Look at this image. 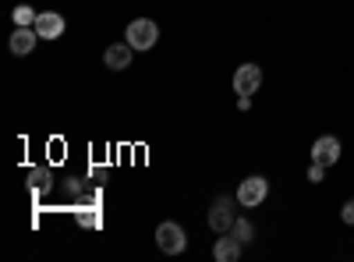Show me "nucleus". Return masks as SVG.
<instances>
[{
	"mask_svg": "<svg viewBox=\"0 0 354 262\" xmlns=\"http://www.w3.org/2000/svg\"><path fill=\"white\" fill-rule=\"evenodd\" d=\"M131 46H128V39L124 43H113V46H106L103 50V64L110 68V71H124V68H131Z\"/></svg>",
	"mask_w": 354,
	"mask_h": 262,
	"instance_id": "obj_11",
	"label": "nucleus"
},
{
	"mask_svg": "<svg viewBox=\"0 0 354 262\" xmlns=\"http://www.w3.org/2000/svg\"><path fill=\"white\" fill-rule=\"evenodd\" d=\"M259 85H262V68L259 64H241L238 71H234V93L238 96H255L259 93Z\"/></svg>",
	"mask_w": 354,
	"mask_h": 262,
	"instance_id": "obj_4",
	"label": "nucleus"
},
{
	"mask_svg": "<svg viewBox=\"0 0 354 262\" xmlns=\"http://www.w3.org/2000/svg\"><path fill=\"white\" fill-rule=\"evenodd\" d=\"M241 248H245V245H241V241L227 230V234H216L213 259H216V262H238V259H241Z\"/></svg>",
	"mask_w": 354,
	"mask_h": 262,
	"instance_id": "obj_10",
	"label": "nucleus"
},
{
	"mask_svg": "<svg viewBox=\"0 0 354 262\" xmlns=\"http://www.w3.org/2000/svg\"><path fill=\"white\" fill-rule=\"evenodd\" d=\"M36 43H39V32L32 25H15V32H11V39H8V50L15 53V57H28L36 50Z\"/></svg>",
	"mask_w": 354,
	"mask_h": 262,
	"instance_id": "obj_7",
	"label": "nucleus"
},
{
	"mask_svg": "<svg viewBox=\"0 0 354 262\" xmlns=\"http://www.w3.org/2000/svg\"><path fill=\"white\" fill-rule=\"evenodd\" d=\"M124 39H128L131 50H153L156 39H160V25H156L153 18H135V21H128V28H124Z\"/></svg>",
	"mask_w": 354,
	"mask_h": 262,
	"instance_id": "obj_1",
	"label": "nucleus"
},
{
	"mask_svg": "<svg viewBox=\"0 0 354 262\" xmlns=\"http://www.w3.org/2000/svg\"><path fill=\"white\" fill-rule=\"evenodd\" d=\"M340 220H344L347 227H354V198H347V202H344V209H340Z\"/></svg>",
	"mask_w": 354,
	"mask_h": 262,
	"instance_id": "obj_16",
	"label": "nucleus"
},
{
	"mask_svg": "<svg viewBox=\"0 0 354 262\" xmlns=\"http://www.w3.org/2000/svg\"><path fill=\"white\" fill-rule=\"evenodd\" d=\"M36 32H39V39H46V43H53V39H61L64 36V28H68V21H64V15H57V11H39V18H36Z\"/></svg>",
	"mask_w": 354,
	"mask_h": 262,
	"instance_id": "obj_6",
	"label": "nucleus"
},
{
	"mask_svg": "<svg viewBox=\"0 0 354 262\" xmlns=\"http://www.w3.org/2000/svg\"><path fill=\"white\" fill-rule=\"evenodd\" d=\"M11 18H15V25H36L39 11H32V8H28V4H18V8L11 11Z\"/></svg>",
	"mask_w": 354,
	"mask_h": 262,
	"instance_id": "obj_14",
	"label": "nucleus"
},
{
	"mask_svg": "<svg viewBox=\"0 0 354 262\" xmlns=\"http://www.w3.org/2000/svg\"><path fill=\"white\" fill-rule=\"evenodd\" d=\"M266 195H270V181H266L262 174H252V178H245V181L238 185V191H234V202H238V206H245V209H255V206H262V202H266Z\"/></svg>",
	"mask_w": 354,
	"mask_h": 262,
	"instance_id": "obj_3",
	"label": "nucleus"
},
{
	"mask_svg": "<svg viewBox=\"0 0 354 262\" xmlns=\"http://www.w3.org/2000/svg\"><path fill=\"white\" fill-rule=\"evenodd\" d=\"M230 234H234V238H238L241 245H248V241L255 238V227H252L248 220H234V227H230Z\"/></svg>",
	"mask_w": 354,
	"mask_h": 262,
	"instance_id": "obj_13",
	"label": "nucleus"
},
{
	"mask_svg": "<svg viewBox=\"0 0 354 262\" xmlns=\"http://www.w3.org/2000/svg\"><path fill=\"white\" fill-rule=\"evenodd\" d=\"M337 160H340V138L322 135V138L312 142V163H319V167H337Z\"/></svg>",
	"mask_w": 354,
	"mask_h": 262,
	"instance_id": "obj_5",
	"label": "nucleus"
},
{
	"mask_svg": "<svg viewBox=\"0 0 354 262\" xmlns=\"http://www.w3.org/2000/svg\"><path fill=\"white\" fill-rule=\"evenodd\" d=\"M238 110H252V96H238Z\"/></svg>",
	"mask_w": 354,
	"mask_h": 262,
	"instance_id": "obj_17",
	"label": "nucleus"
},
{
	"mask_svg": "<svg viewBox=\"0 0 354 262\" xmlns=\"http://www.w3.org/2000/svg\"><path fill=\"white\" fill-rule=\"evenodd\" d=\"M156 248L163 255H181L188 248V234H185V227L181 223H174V220H163L156 227Z\"/></svg>",
	"mask_w": 354,
	"mask_h": 262,
	"instance_id": "obj_2",
	"label": "nucleus"
},
{
	"mask_svg": "<svg viewBox=\"0 0 354 262\" xmlns=\"http://www.w3.org/2000/svg\"><path fill=\"white\" fill-rule=\"evenodd\" d=\"M28 185H32V191H46L53 185V170L50 167H32L28 170Z\"/></svg>",
	"mask_w": 354,
	"mask_h": 262,
	"instance_id": "obj_12",
	"label": "nucleus"
},
{
	"mask_svg": "<svg viewBox=\"0 0 354 262\" xmlns=\"http://www.w3.org/2000/svg\"><path fill=\"white\" fill-rule=\"evenodd\" d=\"M322 178H326V167L312 163V167H308V181H312V185H322Z\"/></svg>",
	"mask_w": 354,
	"mask_h": 262,
	"instance_id": "obj_15",
	"label": "nucleus"
},
{
	"mask_svg": "<svg viewBox=\"0 0 354 262\" xmlns=\"http://www.w3.org/2000/svg\"><path fill=\"white\" fill-rule=\"evenodd\" d=\"M234 202L230 198H216L213 206H209V230L213 234H227V230L234 227V213H230Z\"/></svg>",
	"mask_w": 354,
	"mask_h": 262,
	"instance_id": "obj_9",
	"label": "nucleus"
},
{
	"mask_svg": "<svg viewBox=\"0 0 354 262\" xmlns=\"http://www.w3.org/2000/svg\"><path fill=\"white\" fill-rule=\"evenodd\" d=\"M75 216H78V227H88V230H100V227H103V213H100V191H96V188L85 195V206H78V209H75Z\"/></svg>",
	"mask_w": 354,
	"mask_h": 262,
	"instance_id": "obj_8",
	"label": "nucleus"
}]
</instances>
